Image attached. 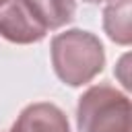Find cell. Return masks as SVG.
Here are the masks:
<instances>
[{
	"instance_id": "cell-6",
	"label": "cell",
	"mask_w": 132,
	"mask_h": 132,
	"mask_svg": "<svg viewBox=\"0 0 132 132\" xmlns=\"http://www.w3.org/2000/svg\"><path fill=\"white\" fill-rule=\"evenodd\" d=\"M103 29L111 41L120 45H130L132 41L130 0H113L103 10Z\"/></svg>"
},
{
	"instance_id": "cell-7",
	"label": "cell",
	"mask_w": 132,
	"mask_h": 132,
	"mask_svg": "<svg viewBox=\"0 0 132 132\" xmlns=\"http://www.w3.org/2000/svg\"><path fill=\"white\" fill-rule=\"evenodd\" d=\"M85 2H91V4H99V2H107V0H85Z\"/></svg>"
},
{
	"instance_id": "cell-5",
	"label": "cell",
	"mask_w": 132,
	"mask_h": 132,
	"mask_svg": "<svg viewBox=\"0 0 132 132\" xmlns=\"http://www.w3.org/2000/svg\"><path fill=\"white\" fill-rule=\"evenodd\" d=\"M23 4L47 31L68 25L76 12L74 0H23Z\"/></svg>"
},
{
	"instance_id": "cell-8",
	"label": "cell",
	"mask_w": 132,
	"mask_h": 132,
	"mask_svg": "<svg viewBox=\"0 0 132 132\" xmlns=\"http://www.w3.org/2000/svg\"><path fill=\"white\" fill-rule=\"evenodd\" d=\"M2 2H4V0H0V4H2Z\"/></svg>"
},
{
	"instance_id": "cell-3",
	"label": "cell",
	"mask_w": 132,
	"mask_h": 132,
	"mask_svg": "<svg viewBox=\"0 0 132 132\" xmlns=\"http://www.w3.org/2000/svg\"><path fill=\"white\" fill-rule=\"evenodd\" d=\"M47 29L29 12L23 0H4L0 4V37L10 43L27 45L45 37Z\"/></svg>"
},
{
	"instance_id": "cell-4",
	"label": "cell",
	"mask_w": 132,
	"mask_h": 132,
	"mask_svg": "<svg viewBox=\"0 0 132 132\" xmlns=\"http://www.w3.org/2000/svg\"><path fill=\"white\" fill-rule=\"evenodd\" d=\"M10 132H70V124L58 105L39 101L27 105L19 113Z\"/></svg>"
},
{
	"instance_id": "cell-1",
	"label": "cell",
	"mask_w": 132,
	"mask_h": 132,
	"mask_svg": "<svg viewBox=\"0 0 132 132\" xmlns=\"http://www.w3.org/2000/svg\"><path fill=\"white\" fill-rule=\"evenodd\" d=\"M52 66L56 76L80 87L91 82L105 66V50L97 35L82 29H68L52 39Z\"/></svg>"
},
{
	"instance_id": "cell-2",
	"label": "cell",
	"mask_w": 132,
	"mask_h": 132,
	"mask_svg": "<svg viewBox=\"0 0 132 132\" xmlns=\"http://www.w3.org/2000/svg\"><path fill=\"white\" fill-rule=\"evenodd\" d=\"M78 132H132L130 99L111 85L89 87L76 105Z\"/></svg>"
}]
</instances>
